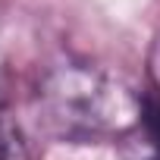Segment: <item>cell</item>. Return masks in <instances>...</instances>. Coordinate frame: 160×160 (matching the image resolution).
Instances as JSON below:
<instances>
[{
    "mask_svg": "<svg viewBox=\"0 0 160 160\" xmlns=\"http://www.w3.org/2000/svg\"><path fill=\"white\" fill-rule=\"evenodd\" d=\"M0 160H32L19 126L13 119H7L3 113H0Z\"/></svg>",
    "mask_w": 160,
    "mask_h": 160,
    "instance_id": "obj_2",
    "label": "cell"
},
{
    "mask_svg": "<svg viewBox=\"0 0 160 160\" xmlns=\"http://www.w3.org/2000/svg\"><path fill=\"white\" fill-rule=\"evenodd\" d=\"M41 126L63 141L122 138L135 129L141 94L85 60H60L35 85Z\"/></svg>",
    "mask_w": 160,
    "mask_h": 160,
    "instance_id": "obj_1",
    "label": "cell"
},
{
    "mask_svg": "<svg viewBox=\"0 0 160 160\" xmlns=\"http://www.w3.org/2000/svg\"><path fill=\"white\" fill-rule=\"evenodd\" d=\"M7 101H10V69H7V60L0 57V113H3Z\"/></svg>",
    "mask_w": 160,
    "mask_h": 160,
    "instance_id": "obj_3",
    "label": "cell"
},
{
    "mask_svg": "<svg viewBox=\"0 0 160 160\" xmlns=\"http://www.w3.org/2000/svg\"><path fill=\"white\" fill-rule=\"evenodd\" d=\"M151 72H154V85H157L154 91L160 94V44H157V53H154V69H151Z\"/></svg>",
    "mask_w": 160,
    "mask_h": 160,
    "instance_id": "obj_4",
    "label": "cell"
}]
</instances>
